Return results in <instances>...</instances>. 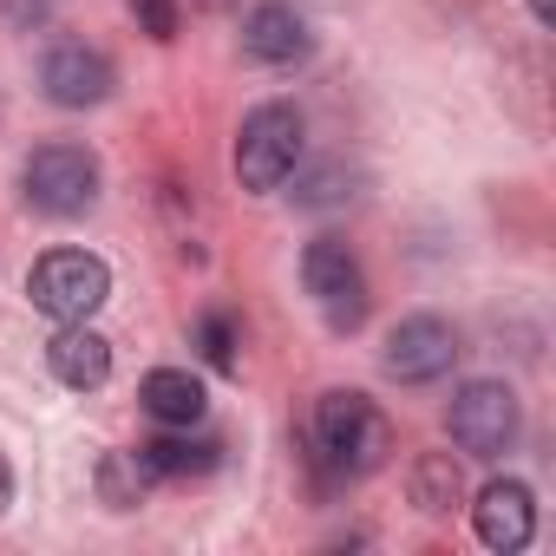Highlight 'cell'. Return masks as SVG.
I'll return each instance as SVG.
<instances>
[{"mask_svg": "<svg viewBox=\"0 0 556 556\" xmlns=\"http://www.w3.org/2000/svg\"><path fill=\"white\" fill-rule=\"evenodd\" d=\"M393 452V426L367 393H321L315 406V465L328 478H367Z\"/></svg>", "mask_w": 556, "mask_h": 556, "instance_id": "obj_1", "label": "cell"}, {"mask_svg": "<svg viewBox=\"0 0 556 556\" xmlns=\"http://www.w3.org/2000/svg\"><path fill=\"white\" fill-rule=\"evenodd\" d=\"M112 295V268L86 249H47L27 268V302L53 321H92Z\"/></svg>", "mask_w": 556, "mask_h": 556, "instance_id": "obj_2", "label": "cell"}, {"mask_svg": "<svg viewBox=\"0 0 556 556\" xmlns=\"http://www.w3.org/2000/svg\"><path fill=\"white\" fill-rule=\"evenodd\" d=\"M21 197L40 216H86L99 203V157L86 144H40L21 164Z\"/></svg>", "mask_w": 556, "mask_h": 556, "instance_id": "obj_3", "label": "cell"}, {"mask_svg": "<svg viewBox=\"0 0 556 556\" xmlns=\"http://www.w3.org/2000/svg\"><path fill=\"white\" fill-rule=\"evenodd\" d=\"M302 164V112L295 105H255L236 138V177L242 190H275Z\"/></svg>", "mask_w": 556, "mask_h": 556, "instance_id": "obj_4", "label": "cell"}, {"mask_svg": "<svg viewBox=\"0 0 556 556\" xmlns=\"http://www.w3.org/2000/svg\"><path fill=\"white\" fill-rule=\"evenodd\" d=\"M302 289L315 295V308L328 315L334 334H354L367 321V275H361V255L341 236H315L302 249Z\"/></svg>", "mask_w": 556, "mask_h": 556, "instance_id": "obj_5", "label": "cell"}, {"mask_svg": "<svg viewBox=\"0 0 556 556\" xmlns=\"http://www.w3.org/2000/svg\"><path fill=\"white\" fill-rule=\"evenodd\" d=\"M517 426H523L517 393L497 387V380H471V387H458L452 406H445V432H452V445L471 452V458H504L510 439H517Z\"/></svg>", "mask_w": 556, "mask_h": 556, "instance_id": "obj_6", "label": "cell"}, {"mask_svg": "<svg viewBox=\"0 0 556 556\" xmlns=\"http://www.w3.org/2000/svg\"><path fill=\"white\" fill-rule=\"evenodd\" d=\"M458 361V334L439 321V315H406L393 334H387V354L380 367L400 380V387H426V380H445Z\"/></svg>", "mask_w": 556, "mask_h": 556, "instance_id": "obj_7", "label": "cell"}, {"mask_svg": "<svg viewBox=\"0 0 556 556\" xmlns=\"http://www.w3.org/2000/svg\"><path fill=\"white\" fill-rule=\"evenodd\" d=\"M112 60L99 53V47H86V40H60V47H47V60H40V86H47V99L60 105V112H86V105H105L112 99Z\"/></svg>", "mask_w": 556, "mask_h": 556, "instance_id": "obj_8", "label": "cell"}, {"mask_svg": "<svg viewBox=\"0 0 556 556\" xmlns=\"http://www.w3.org/2000/svg\"><path fill=\"white\" fill-rule=\"evenodd\" d=\"M242 53L255 66H295V60L315 53V27L295 0H255L242 14Z\"/></svg>", "mask_w": 556, "mask_h": 556, "instance_id": "obj_9", "label": "cell"}, {"mask_svg": "<svg viewBox=\"0 0 556 556\" xmlns=\"http://www.w3.org/2000/svg\"><path fill=\"white\" fill-rule=\"evenodd\" d=\"M471 523H478V543L484 549H523L530 536H536V497H530V484H517V478H491L484 491H478V504H471Z\"/></svg>", "mask_w": 556, "mask_h": 556, "instance_id": "obj_10", "label": "cell"}, {"mask_svg": "<svg viewBox=\"0 0 556 556\" xmlns=\"http://www.w3.org/2000/svg\"><path fill=\"white\" fill-rule=\"evenodd\" d=\"M47 367H53L60 387L92 393V387L112 380V341L99 328H86V321H60V334L47 341Z\"/></svg>", "mask_w": 556, "mask_h": 556, "instance_id": "obj_11", "label": "cell"}, {"mask_svg": "<svg viewBox=\"0 0 556 556\" xmlns=\"http://www.w3.org/2000/svg\"><path fill=\"white\" fill-rule=\"evenodd\" d=\"M138 400H144V413H151L157 426H203V413H210L203 380L184 374V367H151L144 387H138Z\"/></svg>", "mask_w": 556, "mask_h": 556, "instance_id": "obj_12", "label": "cell"}, {"mask_svg": "<svg viewBox=\"0 0 556 556\" xmlns=\"http://www.w3.org/2000/svg\"><path fill=\"white\" fill-rule=\"evenodd\" d=\"M144 452V465L157 471V478H203V471H216V458H223V439H210V432H197V426H164L151 445H138Z\"/></svg>", "mask_w": 556, "mask_h": 556, "instance_id": "obj_13", "label": "cell"}, {"mask_svg": "<svg viewBox=\"0 0 556 556\" xmlns=\"http://www.w3.org/2000/svg\"><path fill=\"white\" fill-rule=\"evenodd\" d=\"M151 484H157V471L144 465V452H105L99 458V497L112 510H138Z\"/></svg>", "mask_w": 556, "mask_h": 556, "instance_id": "obj_14", "label": "cell"}, {"mask_svg": "<svg viewBox=\"0 0 556 556\" xmlns=\"http://www.w3.org/2000/svg\"><path fill=\"white\" fill-rule=\"evenodd\" d=\"M458 465H452V452H432V458H419V471H413V504L419 510H432V517H445L452 504H458Z\"/></svg>", "mask_w": 556, "mask_h": 556, "instance_id": "obj_15", "label": "cell"}, {"mask_svg": "<svg viewBox=\"0 0 556 556\" xmlns=\"http://www.w3.org/2000/svg\"><path fill=\"white\" fill-rule=\"evenodd\" d=\"M197 354L216 367V374H236V348H242V328H236V315L229 308H210V315H197Z\"/></svg>", "mask_w": 556, "mask_h": 556, "instance_id": "obj_16", "label": "cell"}, {"mask_svg": "<svg viewBox=\"0 0 556 556\" xmlns=\"http://www.w3.org/2000/svg\"><path fill=\"white\" fill-rule=\"evenodd\" d=\"M348 197H354V170H348L341 157L295 177V203H308V210H334V203H348Z\"/></svg>", "mask_w": 556, "mask_h": 556, "instance_id": "obj_17", "label": "cell"}, {"mask_svg": "<svg viewBox=\"0 0 556 556\" xmlns=\"http://www.w3.org/2000/svg\"><path fill=\"white\" fill-rule=\"evenodd\" d=\"M131 14L151 40H177V0H131Z\"/></svg>", "mask_w": 556, "mask_h": 556, "instance_id": "obj_18", "label": "cell"}, {"mask_svg": "<svg viewBox=\"0 0 556 556\" xmlns=\"http://www.w3.org/2000/svg\"><path fill=\"white\" fill-rule=\"evenodd\" d=\"M8 504H14V465L0 458V510H8Z\"/></svg>", "mask_w": 556, "mask_h": 556, "instance_id": "obj_19", "label": "cell"}, {"mask_svg": "<svg viewBox=\"0 0 556 556\" xmlns=\"http://www.w3.org/2000/svg\"><path fill=\"white\" fill-rule=\"evenodd\" d=\"M530 14H536V21L549 27V21H556V0H530Z\"/></svg>", "mask_w": 556, "mask_h": 556, "instance_id": "obj_20", "label": "cell"}]
</instances>
